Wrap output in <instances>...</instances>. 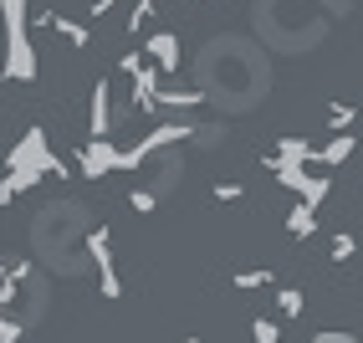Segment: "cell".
Wrapping results in <instances>:
<instances>
[{"label":"cell","mask_w":363,"mask_h":343,"mask_svg":"<svg viewBox=\"0 0 363 343\" xmlns=\"http://www.w3.org/2000/svg\"><path fill=\"white\" fill-rule=\"evenodd\" d=\"M6 164H11V169H26V175H36V180H46V175L67 180V175H72V169H67L52 149H46V129H26V134H21Z\"/></svg>","instance_id":"6da1fadb"},{"label":"cell","mask_w":363,"mask_h":343,"mask_svg":"<svg viewBox=\"0 0 363 343\" xmlns=\"http://www.w3.org/2000/svg\"><path fill=\"white\" fill-rule=\"evenodd\" d=\"M87 256H92V266H98V292L108 303H118L123 298V277H118V261H113V231L108 226L87 231Z\"/></svg>","instance_id":"7a4b0ae2"},{"label":"cell","mask_w":363,"mask_h":343,"mask_svg":"<svg viewBox=\"0 0 363 343\" xmlns=\"http://www.w3.org/2000/svg\"><path fill=\"white\" fill-rule=\"evenodd\" d=\"M272 175H277V185H281V190H292L297 200H302V205H312V210H318L328 195H333V175H312L307 164H281V169H272Z\"/></svg>","instance_id":"3957f363"},{"label":"cell","mask_w":363,"mask_h":343,"mask_svg":"<svg viewBox=\"0 0 363 343\" xmlns=\"http://www.w3.org/2000/svg\"><path fill=\"white\" fill-rule=\"evenodd\" d=\"M128 77H133V103H128L133 118H159V103H154V92H159V67H154V62H138Z\"/></svg>","instance_id":"277c9868"},{"label":"cell","mask_w":363,"mask_h":343,"mask_svg":"<svg viewBox=\"0 0 363 343\" xmlns=\"http://www.w3.org/2000/svg\"><path fill=\"white\" fill-rule=\"evenodd\" d=\"M77 164H82L87 180L113 175V169H118V143H113V138H87L82 149H77Z\"/></svg>","instance_id":"5b68a950"},{"label":"cell","mask_w":363,"mask_h":343,"mask_svg":"<svg viewBox=\"0 0 363 343\" xmlns=\"http://www.w3.org/2000/svg\"><path fill=\"white\" fill-rule=\"evenodd\" d=\"M87 129L92 138H113V82H92V103H87Z\"/></svg>","instance_id":"8992f818"},{"label":"cell","mask_w":363,"mask_h":343,"mask_svg":"<svg viewBox=\"0 0 363 343\" xmlns=\"http://www.w3.org/2000/svg\"><path fill=\"white\" fill-rule=\"evenodd\" d=\"M143 52H149V62L159 67V77L164 72H179V62H184V46H179L174 31H154L149 41H143Z\"/></svg>","instance_id":"52a82bcc"},{"label":"cell","mask_w":363,"mask_h":343,"mask_svg":"<svg viewBox=\"0 0 363 343\" xmlns=\"http://www.w3.org/2000/svg\"><path fill=\"white\" fill-rule=\"evenodd\" d=\"M41 31H57V36H62V41L72 46V52H87V46H92V31L82 26V21H72L67 11H46Z\"/></svg>","instance_id":"ba28073f"},{"label":"cell","mask_w":363,"mask_h":343,"mask_svg":"<svg viewBox=\"0 0 363 343\" xmlns=\"http://www.w3.org/2000/svg\"><path fill=\"white\" fill-rule=\"evenodd\" d=\"M154 164H159V169H154V185H149V190L164 200V195L184 180V154H174V149H159V154H154Z\"/></svg>","instance_id":"9c48e42d"},{"label":"cell","mask_w":363,"mask_h":343,"mask_svg":"<svg viewBox=\"0 0 363 343\" xmlns=\"http://www.w3.org/2000/svg\"><path fill=\"white\" fill-rule=\"evenodd\" d=\"M307 159H312V143H307L302 134H286V138H277V149L266 154L261 164H266V169H281V164H307Z\"/></svg>","instance_id":"30bf717a"},{"label":"cell","mask_w":363,"mask_h":343,"mask_svg":"<svg viewBox=\"0 0 363 343\" xmlns=\"http://www.w3.org/2000/svg\"><path fill=\"white\" fill-rule=\"evenodd\" d=\"M353 159V134H333L323 149H312L307 164H323V169H337V164H348Z\"/></svg>","instance_id":"8fae6325"},{"label":"cell","mask_w":363,"mask_h":343,"mask_svg":"<svg viewBox=\"0 0 363 343\" xmlns=\"http://www.w3.org/2000/svg\"><path fill=\"white\" fill-rule=\"evenodd\" d=\"M154 103H159V113H164V108H184V113H189V108H205V92H200V87H159Z\"/></svg>","instance_id":"7c38bea8"},{"label":"cell","mask_w":363,"mask_h":343,"mask_svg":"<svg viewBox=\"0 0 363 343\" xmlns=\"http://www.w3.org/2000/svg\"><path fill=\"white\" fill-rule=\"evenodd\" d=\"M41 180L36 175H26V169H6V180H0V205H16L26 190H36Z\"/></svg>","instance_id":"4fadbf2b"},{"label":"cell","mask_w":363,"mask_h":343,"mask_svg":"<svg viewBox=\"0 0 363 343\" xmlns=\"http://www.w3.org/2000/svg\"><path fill=\"white\" fill-rule=\"evenodd\" d=\"M312 231H318V210L297 200L292 210H286V236H292V241H307Z\"/></svg>","instance_id":"5bb4252c"},{"label":"cell","mask_w":363,"mask_h":343,"mask_svg":"<svg viewBox=\"0 0 363 343\" xmlns=\"http://www.w3.org/2000/svg\"><path fill=\"white\" fill-rule=\"evenodd\" d=\"M353 118H358L353 103H333V108H328V129H333V134H353Z\"/></svg>","instance_id":"9a60e30c"},{"label":"cell","mask_w":363,"mask_h":343,"mask_svg":"<svg viewBox=\"0 0 363 343\" xmlns=\"http://www.w3.org/2000/svg\"><path fill=\"white\" fill-rule=\"evenodd\" d=\"M277 307H281V317H302V307H307L302 287H277Z\"/></svg>","instance_id":"2e32d148"},{"label":"cell","mask_w":363,"mask_h":343,"mask_svg":"<svg viewBox=\"0 0 363 343\" xmlns=\"http://www.w3.org/2000/svg\"><path fill=\"white\" fill-rule=\"evenodd\" d=\"M230 287H240V292L272 287V272H266V266H246V272H235V277H230Z\"/></svg>","instance_id":"e0dca14e"},{"label":"cell","mask_w":363,"mask_h":343,"mask_svg":"<svg viewBox=\"0 0 363 343\" xmlns=\"http://www.w3.org/2000/svg\"><path fill=\"white\" fill-rule=\"evenodd\" d=\"M21 333H26V323H21V312L0 307V343H21Z\"/></svg>","instance_id":"ac0fdd59"},{"label":"cell","mask_w":363,"mask_h":343,"mask_svg":"<svg viewBox=\"0 0 363 343\" xmlns=\"http://www.w3.org/2000/svg\"><path fill=\"white\" fill-rule=\"evenodd\" d=\"M353 256H358V236H353V231H337V236H333V261L343 266V261H353Z\"/></svg>","instance_id":"d6986e66"},{"label":"cell","mask_w":363,"mask_h":343,"mask_svg":"<svg viewBox=\"0 0 363 343\" xmlns=\"http://www.w3.org/2000/svg\"><path fill=\"white\" fill-rule=\"evenodd\" d=\"M154 11H159V0H133V16H128V31L138 36L143 26H149V21H154Z\"/></svg>","instance_id":"ffe728a7"},{"label":"cell","mask_w":363,"mask_h":343,"mask_svg":"<svg viewBox=\"0 0 363 343\" xmlns=\"http://www.w3.org/2000/svg\"><path fill=\"white\" fill-rule=\"evenodd\" d=\"M251 338H256V343H286L281 328L272 323V317H256V323H251Z\"/></svg>","instance_id":"44dd1931"},{"label":"cell","mask_w":363,"mask_h":343,"mask_svg":"<svg viewBox=\"0 0 363 343\" xmlns=\"http://www.w3.org/2000/svg\"><path fill=\"white\" fill-rule=\"evenodd\" d=\"M128 205H133L138 215H154V210H159V195H154L149 185H143V190H133V195H128Z\"/></svg>","instance_id":"7402d4cb"},{"label":"cell","mask_w":363,"mask_h":343,"mask_svg":"<svg viewBox=\"0 0 363 343\" xmlns=\"http://www.w3.org/2000/svg\"><path fill=\"white\" fill-rule=\"evenodd\" d=\"M215 200H220V205H235V200H246V185H235V180L215 185Z\"/></svg>","instance_id":"603a6c76"},{"label":"cell","mask_w":363,"mask_h":343,"mask_svg":"<svg viewBox=\"0 0 363 343\" xmlns=\"http://www.w3.org/2000/svg\"><path fill=\"white\" fill-rule=\"evenodd\" d=\"M312 343H358L353 328H323V333H312Z\"/></svg>","instance_id":"cb8c5ba5"},{"label":"cell","mask_w":363,"mask_h":343,"mask_svg":"<svg viewBox=\"0 0 363 343\" xmlns=\"http://www.w3.org/2000/svg\"><path fill=\"white\" fill-rule=\"evenodd\" d=\"M113 6H118V0H87V11H92V16H108Z\"/></svg>","instance_id":"d4e9b609"},{"label":"cell","mask_w":363,"mask_h":343,"mask_svg":"<svg viewBox=\"0 0 363 343\" xmlns=\"http://www.w3.org/2000/svg\"><path fill=\"white\" fill-rule=\"evenodd\" d=\"M184 343H200V338H195V333H189V338H184Z\"/></svg>","instance_id":"484cf974"},{"label":"cell","mask_w":363,"mask_h":343,"mask_svg":"<svg viewBox=\"0 0 363 343\" xmlns=\"http://www.w3.org/2000/svg\"><path fill=\"white\" fill-rule=\"evenodd\" d=\"M0 272H6V261H0Z\"/></svg>","instance_id":"4316f807"}]
</instances>
